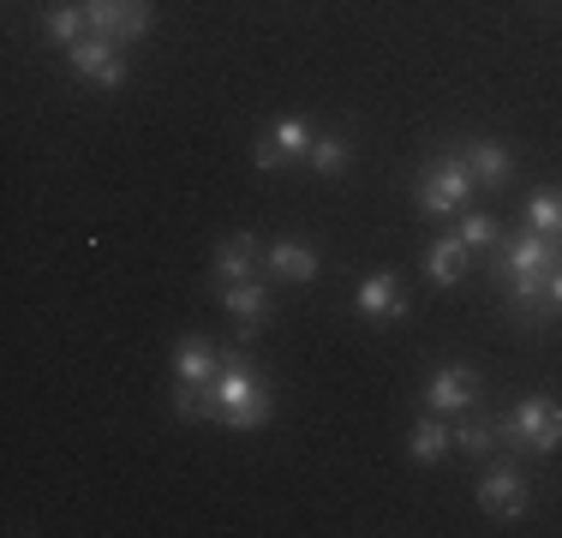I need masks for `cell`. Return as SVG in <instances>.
<instances>
[{
    "mask_svg": "<svg viewBox=\"0 0 562 538\" xmlns=\"http://www.w3.org/2000/svg\"><path fill=\"white\" fill-rule=\"evenodd\" d=\"M527 227H539V234L562 239V192H532V198H527Z\"/></svg>",
    "mask_w": 562,
    "mask_h": 538,
    "instance_id": "ac0fdd59",
    "label": "cell"
},
{
    "mask_svg": "<svg viewBox=\"0 0 562 538\" xmlns=\"http://www.w3.org/2000/svg\"><path fill=\"white\" fill-rule=\"evenodd\" d=\"M66 66H72L78 78H90V85H102V90H120V85H126V60H120V43H109V36H97V31H90L85 43L66 48Z\"/></svg>",
    "mask_w": 562,
    "mask_h": 538,
    "instance_id": "5b68a950",
    "label": "cell"
},
{
    "mask_svg": "<svg viewBox=\"0 0 562 538\" xmlns=\"http://www.w3.org/2000/svg\"><path fill=\"white\" fill-rule=\"evenodd\" d=\"M454 239H461L467 251H491L503 239V227L491 222V215H461V227H454Z\"/></svg>",
    "mask_w": 562,
    "mask_h": 538,
    "instance_id": "44dd1931",
    "label": "cell"
},
{
    "mask_svg": "<svg viewBox=\"0 0 562 538\" xmlns=\"http://www.w3.org/2000/svg\"><path fill=\"white\" fill-rule=\"evenodd\" d=\"M276 144H281V156H288V161H305V156H312V144H317V132L312 126H305V120H276Z\"/></svg>",
    "mask_w": 562,
    "mask_h": 538,
    "instance_id": "d6986e66",
    "label": "cell"
},
{
    "mask_svg": "<svg viewBox=\"0 0 562 538\" xmlns=\"http://www.w3.org/2000/svg\"><path fill=\"white\" fill-rule=\"evenodd\" d=\"M222 293V305H227V317L239 323V329H246V341L251 335L263 329V305H270V293H263V281L251 276V281H227V288H216Z\"/></svg>",
    "mask_w": 562,
    "mask_h": 538,
    "instance_id": "8fae6325",
    "label": "cell"
},
{
    "mask_svg": "<svg viewBox=\"0 0 562 538\" xmlns=\"http://www.w3.org/2000/svg\"><path fill=\"white\" fill-rule=\"evenodd\" d=\"M263 269H270L276 281H293V288H305V281L317 276V251L300 246V239H276V246L263 251Z\"/></svg>",
    "mask_w": 562,
    "mask_h": 538,
    "instance_id": "7c38bea8",
    "label": "cell"
},
{
    "mask_svg": "<svg viewBox=\"0 0 562 538\" xmlns=\"http://www.w3.org/2000/svg\"><path fill=\"white\" fill-rule=\"evenodd\" d=\"M454 442H461L467 455H491V442H497V419H467V425H454Z\"/></svg>",
    "mask_w": 562,
    "mask_h": 538,
    "instance_id": "7402d4cb",
    "label": "cell"
},
{
    "mask_svg": "<svg viewBox=\"0 0 562 538\" xmlns=\"http://www.w3.org/2000/svg\"><path fill=\"white\" fill-rule=\"evenodd\" d=\"M210 389H216V401H222V425H227V430H258V425H270L276 401H270V389H263V377H258V366H251V359L227 354Z\"/></svg>",
    "mask_w": 562,
    "mask_h": 538,
    "instance_id": "6da1fadb",
    "label": "cell"
},
{
    "mask_svg": "<svg viewBox=\"0 0 562 538\" xmlns=\"http://www.w3.org/2000/svg\"><path fill=\"white\" fill-rule=\"evenodd\" d=\"M467 192H473V168H467V156H437L431 168H425V180H419V210L425 215H454V210H467Z\"/></svg>",
    "mask_w": 562,
    "mask_h": 538,
    "instance_id": "3957f363",
    "label": "cell"
},
{
    "mask_svg": "<svg viewBox=\"0 0 562 538\" xmlns=\"http://www.w3.org/2000/svg\"><path fill=\"white\" fill-rule=\"evenodd\" d=\"M263 264V246L258 234H227L216 246V288H227V281H251Z\"/></svg>",
    "mask_w": 562,
    "mask_h": 538,
    "instance_id": "9c48e42d",
    "label": "cell"
},
{
    "mask_svg": "<svg viewBox=\"0 0 562 538\" xmlns=\"http://www.w3.org/2000/svg\"><path fill=\"white\" fill-rule=\"evenodd\" d=\"M251 161H258L263 173H270V168H281V161H288V156H281V144H276V132H263V138H258V150H251Z\"/></svg>",
    "mask_w": 562,
    "mask_h": 538,
    "instance_id": "603a6c76",
    "label": "cell"
},
{
    "mask_svg": "<svg viewBox=\"0 0 562 538\" xmlns=\"http://www.w3.org/2000/svg\"><path fill=\"white\" fill-rule=\"evenodd\" d=\"M449 442H454V430H449L443 419H419V425L407 430V455H413V461H425V467H431V461H443V449H449Z\"/></svg>",
    "mask_w": 562,
    "mask_h": 538,
    "instance_id": "2e32d148",
    "label": "cell"
},
{
    "mask_svg": "<svg viewBox=\"0 0 562 538\" xmlns=\"http://www.w3.org/2000/svg\"><path fill=\"white\" fill-rule=\"evenodd\" d=\"M467 168H473V186H485V192H503V186L515 180V156H508L497 138L467 144Z\"/></svg>",
    "mask_w": 562,
    "mask_h": 538,
    "instance_id": "30bf717a",
    "label": "cell"
},
{
    "mask_svg": "<svg viewBox=\"0 0 562 538\" xmlns=\"http://www.w3.org/2000/svg\"><path fill=\"white\" fill-rule=\"evenodd\" d=\"M551 300H557V312H562V264L551 269Z\"/></svg>",
    "mask_w": 562,
    "mask_h": 538,
    "instance_id": "cb8c5ba5",
    "label": "cell"
},
{
    "mask_svg": "<svg viewBox=\"0 0 562 538\" xmlns=\"http://www.w3.org/2000/svg\"><path fill=\"white\" fill-rule=\"evenodd\" d=\"M173 413L198 419V425H222V401L210 383H173Z\"/></svg>",
    "mask_w": 562,
    "mask_h": 538,
    "instance_id": "5bb4252c",
    "label": "cell"
},
{
    "mask_svg": "<svg viewBox=\"0 0 562 538\" xmlns=\"http://www.w3.org/2000/svg\"><path fill=\"white\" fill-rule=\"evenodd\" d=\"M43 31L55 36L60 48H72V43H85V36H90V12H85V7H55V12L43 19Z\"/></svg>",
    "mask_w": 562,
    "mask_h": 538,
    "instance_id": "e0dca14e",
    "label": "cell"
},
{
    "mask_svg": "<svg viewBox=\"0 0 562 538\" xmlns=\"http://www.w3.org/2000/svg\"><path fill=\"white\" fill-rule=\"evenodd\" d=\"M305 161H312L317 173H341L347 161H353V150H347V138H336V132H317V144H312Z\"/></svg>",
    "mask_w": 562,
    "mask_h": 538,
    "instance_id": "ffe728a7",
    "label": "cell"
},
{
    "mask_svg": "<svg viewBox=\"0 0 562 538\" xmlns=\"http://www.w3.org/2000/svg\"><path fill=\"white\" fill-rule=\"evenodd\" d=\"M497 437L508 442V449H527V455L562 449V401H551V395L520 401L508 419H497Z\"/></svg>",
    "mask_w": 562,
    "mask_h": 538,
    "instance_id": "7a4b0ae2",
    "label": "cell"
},
{
    "mask_svg": "<svg viewBox=\"0 0 562 538\" xmlns=\"http://www.w3.org/2000/svg\"><path fill=\"white\" fill-rule=\"evenodd\" d=\"M353 305L366 317H407V293H401V276L395 269H378V276H366L359 281V293H353Z\"/></svg>",
    "mask_w": 562,
    "mask_h": 538,
    "instance_id": "ba28073f",
    "label": "cell"
},
{
    "mask_svg": "<svg viewBox=\"0 0 562 538\" xmlns=\"http://www.w3.org/2000/svg\"><path fill=\"white\" fill-rule=\"evenodd\" d=\"M479 395V377L473 366H437L431 383H425V401H431V413H467Z\"/></svg>",
    "mask_w": 562,
    "mask_h": 538,
    "instance_id": "52a82bcc",
    "label": "cell"
},
{
    "mask_svg": "<svg viewBox=\"0 0 562 538\" xmlns=\"http://www.w3.org/2000/svg\"><path fill=\"white\" fill-rule=\"evenodd\" d=\"M479 508L497 520H520L527 515V473L520 467H491L485 479H479Z\"/></svg>",
    "mask_w": 562,
    "mask_h": 538,
    "instance_id": "8992f818",
    "label": "cell"
},
{
    "mask_svg": "<svg viewBox=\"0 0 562 538\" xmlns=\"http://www.w3.org/2000/svg\"><path fill=\"white\" fill-rule=\"evenodd\" d=\"M216 371H222L216 347H204V341L173 347V383H216Z\"/></svg>",
    "mask_w": 562,
    "mask_h": 538,
    "instance_id": "4fadbf2b",
    "label": "cell"
},
{
    "mask_svg": "<svg viewBox=\"0 0 562 538\" xmlns=\"http://www.w3.org/2000/svg\"><path fill=\"white\" fill-rule=\"evenodd\" d=\"M85 12H90V31L120 48H132L150 31V0H85Z\"/></svg>",
    "mask_w": 562,
    "mask_h": 538,
    "instance_id": "277c9868",
    "label": "cell"
},
{
    "mask_svg": "<svg viewBox=\"0 0 562 538\" xmlns=\"http://www.w3.org/2000/svg\"><path fill=\"white\" fill-rule=\"evenodd\" d=\"M461 269H467V246L454 234H443L431 251H425V276H431L437 288H454V281H461Z\"/></svg>",
    "mask_w": 562,
    "mask_h": 538,
    "instance_id": "9a60e30c",
    "label": "cell"
}]
</instances>
